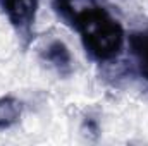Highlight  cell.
Instances as JSON below:
<instances>
[{
    "label": "cell",
    "mask_w": 148,
    "mask_h": 146,
    "mask_svg": "<svg viewBox=\"0 0 148 146\" xmlns=\"http://www.w3.org/2000/svg\"><path fill=\"white\" fill-rule=\"evenodd\" d=\"M79 23L90 52H93L100 59H107L117 53V48L121 46V31L117 24L103 12H84Z\"/></svg>",
    "instance_id": "6da1fadb"
},
{
    "label": "cell",
    "mask_w": 148,
    "mask_h": 146,
    "mask_svg": "<svg viewBox=\"0 0 148 146\" xmlns=\"http://www.w3.org/2000/svg\"><path fill=\"white\" fill-rule=\"evenodd\" d=\"M35 10V0H9V12L16 23L28 21Z\"/></svg>",
    "instance_id": "7a4b0ae2"
}]
</instances>
